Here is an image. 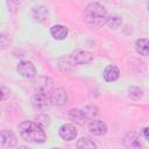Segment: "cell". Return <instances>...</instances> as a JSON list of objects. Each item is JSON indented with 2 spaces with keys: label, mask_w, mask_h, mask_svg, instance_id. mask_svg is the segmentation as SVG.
Segmentation results:
<instances>
[{
  "label": "cell",
  "mask_w": 149,
  "mask_h": 149,
  "mask_svg": "<svg viewBox=\"0 0 149 149\" xmlns=\"http://www.w3.org/2000/svg\"><path fill=\"white\" fill-rule=\"evenodd\" d=\"M84 20L91 27H102L108 20L107 10L102 5L92 2L87 5L84 10Z\"/></svg>",
  "instance_id": "7a4b0ae2"
},
{
  "label": "cell",
  "mask_w": 149,
  "mask_h": 149,
  "mask_svg": "<svg viewBox=\"0 0 149 149\" xmlns=\"http://www.w3.org/2000/svg\"><path fill=\"white\" fill-rule=\"evenodd\" d=\"M1 91H2V100H5L7 95H9V90H7L6 86H1Z\"/></svg>",
  "instance_id": "d6986e66"
},
{
  "label": "cell",
  "mask_w": 149,
  "mask_h": 149,
  "mask_svg": "<svg viewBox=\"0 0 149 149\" xmlns=\"http://www.w3.org/2000/svg\"><path fill=\"white\" fill-rule=\"evenodd\" d=\"M50 101H51V97L48 94V92H44V91H37L31 98L33 106L40 109L48 107Z\"/></svg>",
  "instance_id": "277c9868"
},
{
  "label": "cell",
  "mask_w": 149,
  "mask_h": 149,
  "mask_svg": "<svg viewBox=\"0 0 149 149\" xmlns=\"http://www.w3.org/2000/svg\"><path fill=\"white\" fill-rule=\"evenodd\" d=\"M120 76V71L119 69L115 66V65H107L102 72V77L108 83H112V81H115Z\"/></svg>",
  "instance_id": "30bf717a"
},
{
  "label": "cell",
  "mask_w": 149,
  "mask_h": 149,
  "mask_svg": "<svg viewBox=\"0 0 149 149\" xmlns=\"http://www.w3.org/2000/svg\"><path fill=\"white\" fill-rule=\"evenodd\" d=\"M106 24H108L112 29H118L122 24V20L120 17H118V16H111V17H108Z\"/></svg>",
  "instance_id": "2e32d148"
},
{
  "label": "cell",
  "mask_w": 149,
  "mask_h": 149,
  "mask_svg": "<svg viewBox=\"0 0 149 149\" xmlns=\"http://www.w3.org/2000/svg\"><path fill=\"white\" fill-rule=\"evenodd\" d=\"M71 62L73 64H87L93 59V55L88 51H84V50H76L71 57H70Z\"/></svg>",
  "instance_id": "8992f818"
},
{
  "label": "cell",
  "mask_w": 149,
  "mask_h": 149,
  "mask_svg": "<svg viewBox=\"0 0 149 149\" xmlns=\"http://www.w3.org/2000/svg\"><path fill=\"white\" fill-rule=\"evenodd\" d=\"M12 2H14L15 5H20V3H22L23 2V0H10Z\"/></svg>",
  "instance_id": "44dd1931"
},
{
  "label": "cell",
  "mask_w": 149,
  "mask_h": 149,
  "mask_svg": "<svg viewBox=\"0 0 149 149\" xmlns=\"http://www.w3.org/2000/svg\"><path fill=\"white\" fill-rule=\"evenodd\" d=\"M16 70H17L19 74L21 77L26 78V79H31L36 74V68L29 61H22V62H20L19 65H17V68H16Z\"/></svg>",
  "instance_id": "3957f363"
},
{
  "label": "cell",
  "mask_w": 149,
  "mask_h": 149,
  "mask_svg": "<svg viewBox=\"0 0 149 149\" xmlns=\"http://www.w3.org/2000/svg\"><path fill=\"white\" fill-rule=\"evenodd\" d=\"M51 102L55 104V105H58V106H62V105H65L69 100V97H68V93L65 92V90L63 88H56L52 93H51Z\"/></svg>",
  "instance_id": "9c48e42d"
},
{
  "label": "cell",
  "mask_w": 149,
  "mask_h": 149,
  "mask_svg": "<svg viewBox=\"0 0 149 149\" xmlns=\"http://www.w3.org/2000/svg\"><path fill=\"white\" fill-rule=\"evenodd\" d=\"M0 139H1V144L2 147H7V148H13L16 146V136L13 132L10 130H1V134H0Z\"/></svg>",
  "instance_id": "ba28073f"
},
{
  "label": "cell",
  "mask_w": 149,
  "mask_h": 149,
  "mask_svg": "<svg viewBox=\"0 0 149 149\" xmlns=\"http://www.w3.org/2000/svg\"><path fill=\"white\" fill-rule=\"evenodd\" d=\"M31 16L35 21L37 22H41L45 19V16H48V9L43 6H38V7H35L31 12Z\"/></svg>",
  "instance_id": "4fadbf2b"
},
{
  "label": "cell",
  "mask_w": 149,
  "mask_h": 149,
  "mask_svg": "<svg viewBox=\"0 0 149 149\" xmlns=\"http://www.w3.org/2000/svg\"><path fill=\"white\" fill-rule=\"evenodd\" d=\"M50 34H51V36H52L55 40L62 41V40H64V38L68 36L69 29H68V27H65V26L56 24V26H52V27L50 28Z\"/></svg>",
  "instance_id": "8fae6325"
},
{
  "label": "cell",
  "mask_w": 149,
  "mask_h": 149,
  "mask_svg": "<svg viewBox=\"0 0 149 149\" xmlns=\"http://www.w3.org/2000/svg\"><path fill=\"white\" fill-rule=\"evenodd\" d=\"M135 50L141 56H149V38H139L135 42Z\"/></svg>",
  "instance_id": "7c38bea8"
},
{
  "label": "cell",
  "mask_w": 149,
  "mask_h": 149,
  "mask_svg": "<svg viewBox=\"0 0 149 149\" xmlns=\"http://www.w3.org/2000/svg\"><path fill=\"white\" fill-rule=\"evenodd\" d=\"M81 111H83V114H84L85 118L92 119V118H94V116L98 115V109L94 106H85Z\"/></svg>",
  "instance_id": "9a60e30c"
},
{
  "label": "cell",
  "mask_w": 149,
  "mask_h": 149,
  "mask_svg": "<svg viewBox=\"0 0 149 149\" xmlns=\"http://www.w3.org/2000/svg\"><path fill=\"white\" fill-rule=\"evenodd\" d=\"M58 134L64 141H73L77 137V129L71 123H65L59 127Z\"/></svg>",
  "instance_id": "5b68a950"
},
{
  "label": "cell",
  "mask_w": 149,
  "mask_h": 149,
  "mask_svg": "<svg viewBox=\"0 0 149 149\" xmlns=\"http://www.w3.org/2000/svg\"><path fill=\"white\" fill-rule=\"evenodd\" d=\"M129 97L133 98V99H135V100L140 99L142 97V90L140 87H134V86L130 87L129 88Z\"/></svg>",
  "instance_id": "ac0fdd59"
},
{
  "label": "cell",
  "mask_w": 149,
  "mask_h": 149,
  "mask_svg": "<svg viewBox=\"0 0 149 149\" xmlns=\"http://www.w3.org/2000/svg\"><path fill=\"white\" fill-rule=\"evenodd\" d=\"M19 132L20 135L22 136L23 140L33 143H43L47 140L45 132L43 127L37 122V121H23L19 126Z\"/></svg>",
  "instance_id": "6da1fadb"
},
{
  "label": "cell",
  "mask_w": 149,
  "mask_h": 149,
  "mask_svg": "<svg viewBox=\"0 0 149 149\" xmlns=\"http://www.w3.org/2000/svg\"><path fill=\"white\" fill-rule=\"evenodd\" d=\"M76 147L77 148H97V144L88 137H80Z\"/></svg>",
  "instance_id": "5bb4252c"
},
{
  "label": "cell",
  "mask_w": 149,
  "mask_h": 149,
  "mask_svg": "<svg viewBox=\"0 0 149 149\" xmlns=\"http://www.w3.org/2000/svg\"><path fill=\"white\" fill-rule=\"evenodd\" d=\"M127 136L129 137V140H132V142L128 143L127 147H141V143H140L141 137H140L136 133H133V132H132V133H129Z\"/></svg>",
  "instance_id": "e0dca14e"
},
{
  "label": "cell",
  "mask_w": 149,
  "mask_h": 149,
  "mask_svg": "<svg viewBox=\"0 0 149 149\" xmlns=\"http://www.w3.org/2000/svg\"><path fill=\"white\" fill-rule=\"evenodd\" d=\"M88 130L97 136H102L107 133V125L101 120H93L88 125Z\"/></svg>",
  "instance_id": "52a82bcc"
},
{
  "label": "cell",
  "mask_w": 149,
  "mask_h": 149,
  "mask_svg": "<svg viewBox=\"0 0 149 149\" xmlns=\"http://www.w3.org/2000/svg\"><path fill=\"white\" fill-rule=\"evenodd\" d=\"M143 136H144V139L147 141H149V127H146L143 129Z\"/></svg>",
  "instance_id": "ffe728a7"
},
{
  "label": "cell",
  "mask_w": 149,
  "mask_h": 149,
  "mask_svg": "<svg viewBox=\"0 0 149 149\" xmlns=\"http://www.w3.org/2000/svg\"><path fill=\"white\" fill-rule=\"evenodd\" d=\"M147 9H148V13H149V1H148V3H147Z\"/></svg>",
  "instance_id": "7402d4cb"
}]
</instances>
